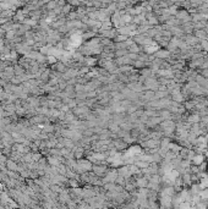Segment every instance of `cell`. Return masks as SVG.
Wrapping results in <instances>:
<instances>
[{
    "label": "cell",
    "instance_id": "obj_3",
    "mask_svg": "<svg viewBox=\"0 0 208 209\" xmlns=\"http://www.w3.org/2000/svg\"><path fill=\"white\" fill-rule=\"evenodd\" d=\"M49 163H50L51 165H59L58 158H49Z\"/></svg>",
    "mask_w": 208,
    "mask_h": 209
},
{
    "label": "cell",
    "instance_id": "obj_2",
    "mask_svg": "<svg viewBox=\"0 0 208 209\" xmlns=\"http://www.w3.org/2000/svg\"><path fill=\"white\" fill-rule=\"evenodd\" d=\"M7 166H9L10 170H16V169H17V165H16L15 163H12L11 160H9V162H7Z\"/></svg>",
    "mask_w": 208,
    "mask_h": 209
},
{
    "label": "cell",
    "instance_id": "obj_1",
    "mask_svg": "<svg viewBox=\"0 0 208 209\" xmlns=\"http://www.w3.org/2000/svg\"><path fill=\"white\" fill-rule=\"evenodd\" d=\"M56 7H58V1H55V0H50V1H48V3L45 4V9H47L48 11L54 10V9H56Z\"/></svg>",
    "mask_w": 208,
    "mask_h": 209
},
{
    "label": "cell",
    "instance_id": "obj_5",
    "mask_svg": "<svg viewBox=\"0 0 208 209\" xmlns=\"http://www.w3.org/2000/svg\"><path fill=\"white\" fill-rule=\"evenodd\" d=\"M202 160H203L202 156H197V158H195V163H196V164H200Z\"/></svg>",
    "mask_w": 208,
    "mask_h": 209
},
{
    "label": "cell",
    "instance_id": "obj_6",
    "mask_svg": "<svg viewBox=\"0 0 208 209\" xmlns=\"http://www.w3.org/2000/svg\"><path fill=\"white\" fill-rule=\"evenodd\" d=\"M4 47V43H3V39L1 38H0V49H1Z\"/></svg>",
    "mask_w": 208,
    "mask_h": 209
},
{
    "label": "cell",
    "instance_id": "obj_4",
    "mask_svg": "<svg viewBox=\"0 0 208 209\" xmlns=\"http://www.w3.org/2000/svg\"><path fill=\"white\" fill-rule=\"evenodd\" d=\"M48 61H49V64H54V62H56V59L54 56H48Z\"/></svg>",
    "mask_w": 208,
    "mask_h": 209
}]
</instances>
